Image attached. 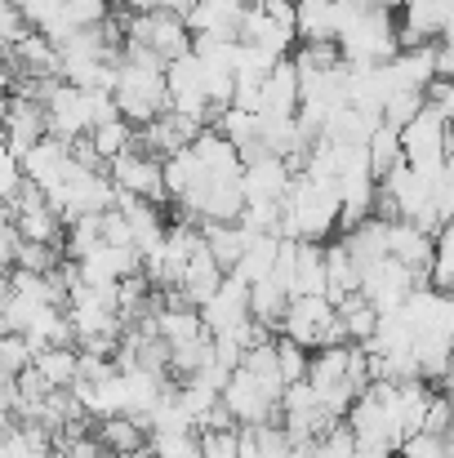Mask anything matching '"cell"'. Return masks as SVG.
<instances>
[{
  "instance_id": "cell-1",
  "label": "cell",
  "mask_w": 454,
  "mask_h": 458,
  "mask_svg": "<svg viewBox=\"0 0 454 458\" xmlns=\"http://www.w3.org/2000/svg\"><path fill=\"white\" fill-rule=\"evenodd\" d=\"M116 112H121V121H130L134 130H143V125H151L156 116L169 112L165 63H156L151 54L125 45L121 67H116Z\"/></svg>"
},
{
  "instance_id": "cell-2",
  "label": "cell",
  "mask_w": 454,
  "mask_h": 458,
  "mask_svg": "<svg viewBox=\"0 0 454 458\" xmlns=\"http://www.w3.org/2000/svg\"><path fill=\"white\" fill-rule=\"evenodd\" d=\"M338 232V191L321 187L312 178H295L286 200H281V236L286 241H307L321 245L325 236Z\"/></svg>"
},
{
  "instance_id": "cell-3",
  "label": "cell",
  "mask_w": 454,
  "mask_h": 458,
  "mask_svg": "<svg viewBox=\"0 0 454 458\" xmlns=\"http://www.w3.org/2000/svg\"><path fill=\"white\" fill-rule=\"evenodd\" d=\"M334 49H338V58H343L347 67H383V63H392V58L401 54L397 18L383 13V9H365V4H361V9L343 22Z\"/></svg>"
},
{
  "instance_id": "cell-4",
  "label": "cell",
  "mask_w": 454,
  "mask_h": 458,
  "mask_svg": "<svg viewBox=\"0 0 454 458\" xmlns=\"http://www.w3.org/2000/svg\"><path fill=\"white\" fill-rule=\"evenodd\" d=\"M125 45L130 49H143L156 63H174L183 54H192V31L183 22V13H169V9H148V13H130L125 18Z\"/></svg>"
},
{
  "instance_id": "cell-5",
  "label": "cell",
  "mask_w": 454,
  "mask_h": 458,
  "mask_svg": "<svg viewBox=\"0 0 454 458\" xmlns=\"http://www.w3.org/2000/svg\"><path fill=\"white\" fill-rule=\"evenodd\" d=\"M450 148H454V125L446 116H437L433 107H424V112L401 130V156H406V165H410L419 178L441 174L446 160H450Z\"/></svg>"
},
{
  "instance_id": "cell-6",
  "label": "cell",
  "mask_w": 454,
  "mask_h": 458,
  "mask_svg": "<svg viewBox=\"0 0 454 458\" xmlns=\"http://www.w3.org/2000/svg\"><path fill=\"white\" fill-rule=\"evenodd\" d=\"M281 338L299 343L307 352H321V347H343L347 334L338 325V311L330 299H290L286 307V320H281Z\"/></svg>"
},
{
  "instance_id": "cell-7",
  "label": "cell",
  "mask_w": 454,
  "mask_h": 458,
  "mask_svg": "<svg viewBox=\"0 0 454 458\" xmlns=\"http://www.w3.org/2000/svg\"><path fill=\"white\" fill-rule=\"evenodd\" d=\"M419 281H424V276H415L406 263L379 259L374 267L361 272V299L374 307L379 316H388V311H401V307H406V299L419 290Z\"/></svg>"
},
{
  "instance_id": "cell-8",
  "label": "cell",
  "mask_w": 454,
  "mask_h": 458,
  "mask_svg": "<svg viewBox=\"0 0 454 458\" xmlns=\"http://www.w3.org/2000/svg\"><path fill=\"white\" fill-rule=\"evenodd\" d=\"M165 89H169V112L196 116L201 125L205 121H218V112L205 98V72H201V58L196 54H183V58H174L165 67Z\"/></svg>"
},
{
  "instance_id": "cell-9",
  "label": "cell",
  "mask_w": 454,
  "mask_h": 458,
  "mask_svg": "<svg viewBox=\"0 0 454 458\" xmlns=\"http://www.w3.org/2000/svg\"><path fill=\"white\" fill-rule=\"evenodd\" d=\"M45 121H49V139H58L67 148L81 143V139H90V130H94V121H90V94L63 81L54 89V98L45 103Z\"/></svg>"
},
{
  "instance_id": "cell-10",
  "label": "cell",
  "mask_w": 454,
  "mask_h": 458,
  "mask_svg": "<svg viewBox=\"0 0 454 458\" xmlns=\"http://www.w3.org/2000/svg\"><path fill=\"white\" fill-rule=\"evenodd\" d=\"M107 178H112V187L116 191H125V196H134V200H165V174H160V160L148 152H125L116 156L112 165H107Z\"/></svg>"
},
{
  "instance_id": "cell-11",
  "label": "cell",
  "mask_w": 454,
  "mask_h": 458,
  "mask_svg": "<svg viewBox=\"0 0 454 458\" xmlns=\"http://www.w3.org/2000/svg\"><path fill=\"white\" fill-rule=\"evenodd\" d=\"M450 18H454V0H406L401 4V22H397L401 49L437 45Z\"/></svg>"
},
{
  "instance_id": "cell-12",
  "label": "cell",
  "mask_w": 454,
  "mask_h": 458,
  "mask_svg": "<svg viewBox=\"0 0 454 458\" xmlns=\"http://www.w3.org/2000/svg\"><path fill=\"white\" fill-rule=\"evenodd\" d=\"M290 182H295V169L281 156H259V160H245L241 165L245 205H281L286 191H290Z\"/></svg>"
},
{
  "instance_id": "cell-13",
  "label": "cell",
  "mask_w": 454,
  "mask_h": 458,
  "mask_svg": "<svg viewBox=\"0 0 454 458\" xmlns=\"http://www.w3.org/2000/svg\"><path fill=\"white\" fill-rule=\"evenodd\" d=\"M250 320V285L241 281V276H223V285H218V294L210 299V303L201 307V325H205V334H232V329H241Z\"/></svg>"
},
{
  "instance_id": "cell-14",
  "label": "cell",
  "mask_w": 454,
  "mask_h": 458,
  "mask_svg": "<svg viewBox=\"0 0 454 458\" xmlns=\"http://www.w3.org/2000/svg\"><path fill=\"white\" fill-rule=\"evenodd\" d=\"M223 405H227V414H232L236 428H263V423L272 419V410H277V401H272V396L259 387V378H250L245 369H236V374L227 378Z\"/></svg>"
},
{
  "instance_id": "cell-15",
  "label": "cell",
  "mask_w": 454,
  "mask_h": 458,
  "mask_svg": "<svg viewBox=\"0 0 454 458\" xmlns=\"http://www.w3.org/2000/svg\"><path fill=\"white\" fill-rule=\"evenodd\" d=\"M22 178H27L31 187H40V191L67 182V178H72V148L58 143V139H40L31 152L22 156Z\"/></svg>"
},
{
  "instance_id": "cell-16",
  "label": "cell",
  "mask_w": 454,
  "mask_h": 458,
  "mask_svg": "<svg viewBox=\"0 0 454 458\" xmlns=\"http://www.w3.org/2000/svg\"><path fill=\"white\" fill-rule=\"evenodd\" d=\"M259 116L263 121H290V116H299V72H295V58H281L272 67V76L263 81Z\"/></svg>"
},
{
  "instance_id": "cell-17",
  "label": "cell",
  "mask_w": 454,
  "mask_h": 458,
  "mask_svg": "<svg viewBox=\"0 0 454 458\" xmlns=\"http://www.w3.org/2000/svg\"><path fill=\"white\" fill-rule=\"evenodd\" d=\"M388 259H397V263H406L415 276H424V272L433 267V259H437V236H428V232H419L415 223L397 218V223H388Z\"/></svg>"
},
{
  "instance_id": "cell-18",
  "label": "cell",
  "mask_w": 454,
  "mask_h": 458,
  "mask_svg": "<svg viewBox=\"0 0 454 458\" xmlns=\"http://www.w3.org/2000/svg\"><path fill=\"white\" fill-rule=\"evenodd\" d=\"M325 294H330V285H325V250L299 241L295 276H290V299H325Z\"/></svg>"
},
{
  "instance_id": "cell-19",
  "label": "cell",
  "mask_w": 454,
  "mask_h": 458,
  "mask_svg": "<svg viewBox=\"0 0 454 458\" xmlns=\"http://www.w3.org/2000/svg\"><path fill=\"white\" fill-rule=\"evenodd\" d=\"M201 236H205V245H210V254L223 272H232L254 241V232H245L241 223H201Z\"/></svg>"
},
{
  "instance_id": "cell-20",
  "label": "cell",
  "mask_w": 454,
  "mask_h": 458,
  "mask_svg": "<svg viewBox=\"0 0 454 458\" xmlns=\"http://www.w3.org/2000/svg\"><path fill=\"white\" fill-rule=\"evenodd\" d=\"M277 259H281V236H254L241 263L232 267V276H241L245 285H263L277 276Z\"/></svg>"
},
{
  "instance_id": "cell-21",
  "label": "cell",
  "mask_w": 454,
  "mask_h": 458,
  "mask_svg": "<svg viewBox=\"0 0 454 458\" xmlns=\"http://www.w3.org/2000/svg\"><path fill=\"white\" fill-rule=\"evenodd\" d=\"M99 445L107 450V454H139V450H148V428L143 423H134L130 414H116V419H103L99 423Z\"/></svg>"
},
{
  "instance_id": "cell-22",
  "label": "cell",
  "mask_w": 454,
  "mask_h": 458,
  "mask_svg": "<svg viewBox=\"0 0 454 458\" xmlns=\"http://www.w3.org/2000/svg\"><path fill=\"white\" fill-rule=\"evenodd\" d=\"M325 285H330V303H338V299H347V294H361V267L352 263V254L334 241L330 250H325Z\"/></svg>"
},
{
  "instance_id": "cell-23",
  "label": "cell",
  "mask_w": 454,
  "mask_h": 458,
  "mask_svg": "<svg viewBox=\"0 0 454 458\" xmlns=\"http://www.w3.org/2000/svg\"><path fill=\"white\" fill-rule=\"evenodd\" d=\"M334 311H338V325H343V334H347V343H352V347H365V343L374 338V329H379V311L365 303L361 294L338 299Z\"/></svg>"
},
{
  "instance_id": "cell-24",
  "label": "cell",
  "mask_w": 454,
  "mask_h": 458,
  "mask_svg": "<svg viewBox=\"0 0 454 458\" xmlns=\"http://www.w3.org/2000/svg\"><path fill=\"white\" fill-rule=\"evenodd\" d=\"M31 365H36V374H40L54 392H67V387L76 383V374H81V352H76V347H45Z\"/></svg>"
},
{
  "instance_id": "cell-25",
  "label": "cell",
  "mask_w": 454,
  "mask_h": 458,
  "mask_svg": "<svg viewBox=\"0 0 454 458\" xmlns=\"http://www.w3.org/2000/svg\"><path fill=\"white\" fill-rule=\"evenodd\" d=\"M90 148L99 152V160L103 165H112L116 156H125V152H134L139 148V134H134V125L130 121H103V125H94L90 130Z\"/></svg>"
},
{
  "instance_id": "cell-26",
  "label": "cell",
  "mask_w": 454,
  "mask_h": 458,
  "mask_svg": "<svg viewBox=\"0 0 454 458\" xmlns=\"http://www.w3.org/2000/svg\"><path fill=\"white\" fill-rule=\"evenodd\" d=\"M286 307H290V294L277 285V281H263V285H250V316L268 329H281L286 320Z\"/></svg>"
},
{
  "instance_id": "cell-27",
  "label": "cell",
  "mask_w": 454,
  "mask_h": 458,
  "mask_svg": "<svg viewBox=\"0 0 454 458\" xmlns=\"http://www.w3.org/2000/svg\"><path fill=\"white\" fill-rule=\"evenodd\" d=\"M370 169H374V178H383L388 169H397L406 156H401V134L397 130H388V125H379L374 130V139H370Z\"/></svg>"
},
{
  "instance_id": "cell-28",
  "label": "cell",
  "mask_w": 454,
  "mask_h": 458,
  "mask_svg": "<svg viewBox=\"0 0 454 458\" xmlns=\"http://www.w3.org/2000/svg\"><path fill=\"white\" fill-rule=\"evenodd\" d=\"M424 107H428L424 89H397V94L388 98V107H383V125L401 134V130H406V125H410V121L424 112Z\"/></svg>"
},
{
  "instance_id": "cell-29",
  "label": "cell",
  "mask_w": 454,
  "mask_h": 458,
  "mask_svg": "<svg viewBox=\"0 0 454 458\" xmlns=\"http://www.w3.org/2000/svg\"><path fill=\"white\" fill-rule=\"evenodd\" d=\"M58 263H63V259H58V250H54V245H31V241H18V250H13V267H18V272L49 276Z\"/></svg>"
},
{
  "instance_id": "cell-30",
  "label": "cell",
  "mask_w": 454,
  "mask_h": 458,
  "mask_svg": "<svg viewBox=\"0 0 454 458\" xmlns=\"http://www.w3.org/2000/svg\"><path fill=\"white\" fill-rule=\"evenodd\" d=\"M31 360H36V352L22 334H0V374L18 378L22 369H31Z\"/></svg>"
},
{
  "instance_id": "cell-31",
  "label": "cell",
  "mask_w": 454,
  "mask_h": 458,
  "mask_svg": "<svg viewBox=\"0 0 454 458\" xmlns=\"http://www.w3.org/2000/svg\"><path fill=\"white\" fill-rule=\"evenodd\" d=\"M307 347L299 343H290V338H277V369H281V378H286V387H295L307 378Z\"/></svg>"
},
{
  "instance_id": "cell-32",
  "label": "cell",
  "mask_w": 454,
  "mask_h": 458,
  "mask_svg": "<svg viewBox=\"0 0 454 458\" xmlns=\"http://www.w3.org/2000/svg\"><path fill=\"white\" fill-rule=\"evenodd\" d=\"M151 458H205L201 454V437L196 432H178V437H151Z\"/></svg>"
},
{
  "instance_id": "cell-33",
  "label": "cell",
  "mask_w": 454,
  "mask_h": 458,
  "mask_svg": "<svg viewBox=\"0 0 454 458\" xmlns=\"http://www.w3.org/2000/svg\"><path fill=\"white\" fill-rule=\"evenodd\" d=\"M205 458H241V428H218V432H196Z\"/></svg>"
},
{
  "instance_id": "cell-34",
  "label": "cell",
  "mask_w": 454,
  "mask_h": 458,
  "mask_svg": "<svg viewBox=\"0 0 454 458\" xmlns=\"http://www.w3.org/2000/svg\"><path fill=\"white\" fill-rule=\"evenodd\" d=\"M312 458H356V437L347 428H330L316 445H312Z\"/></svg>"
},
{
  "instance_id": "cell-35",
  "label": "cell",
  "mask_w": 454,
  "mask_h": 458,
  "mask_svg": "<svg viewBox=\"0 0 454 458\" xmlns=\"http://www.w3.org/2000/svg\"><path fill=\"white\" fill-rule=\"evenodd\" d=\"M22 182H27V178H22V160L4 148V152H0V200L13 205V196L22 191Z\"/></svg>"
},
{
  "instance_id": "cell-36",
  "label": "cell",
  "mask_w": 454,
  "mask_h": 458,
  "mask_svg": "<svg viewBox=\"0 0 454 458\" xmlns=\"http://www.w3.org/2000/svg\"><path fill=\"white\" fill-rule=\"evenodd\" d=\"M103 245H116V250H134V232H130V223H125V214L112 205L107 214H103ZM143 259V254H139Z\"/></svg>"
},
{
  "instance_id": "cell-37",
  "label": "cell",
  "mask_w": 454,
  "mask_h": 458,
  "mask_svg": "<svg viewBox=\"0 0 454 458\" xmlns=\"http://www.w3.org/2000/svg\"><path fill=\"white\" fill-rule=\"evenodd\" d=\"M450 410H454L450 396H433L428 419H424V437H450Z\"/></svg>"
},
{
  "instance_id": "cell-38",
  "label": "cell",
  "mask_w": 454,
  "mask_h": 458,
  "mask_svg": "<svg viewBox=\"0 0 454 458\" xmlns=\"http://www.w3.org/2000/svg\"><path fill=\"white\" fill-rule=\"evenodd\" d=\"M424 98H428V107H433L437 116H446L454 125V81H433V85L424 89Z\"/></svg>"
},
{
  "instance_id": "cell-39",
  "label": "cell",
  "mask_w": 454,
  "mask_h": 458,
  "mask_svg": "<svg viewBox=\"0 0 454 458\" xmlns=\"http://www.w3.org/2000/svg\"><path fill=\"white\" fill-rule=\"evenodd\" d=\"M13 250H18V232H13V223H0V276H9Z\"/></svg>"
},
{
  "instance_id": "cell-40",
  "label": "cell",
  "mask_w": 454,
  "mask_h": 458,
  "mask_svg": "<svg viewBox=\"0 0 454 458\" xmlns=\"http://www.w3.org/2000/svg\"><path fill=\"white\" fill-rule=\"evenodd\" d=\"M205 4H214V9H227V13H245L254 0H205Z\"/></svg>"
},
{
  "instance_id": "cell-41",
  "label": "cell",
  "mask_w": 454,
  "mask_h": 458,
  "mask_svg": "<svg viewBox=\"0 0 454 458\" xmlns=\"http://www.w3.org/2000/svg\"><path fill=\"white\" fill-rule=\"evenodd\" d=\"M365 9H383V13H392V9H401L406 0H361Z\"/></svg>"
},
{
  "instance_id": "cell-42",
  "label": "cell",
  "mask_w": 454,
  "mask_h": 458,
  "mask_svg": "<svg viewBox=\"0 0 454 458\" xmlns=\"http://www.w3.org/2000/svg\"><path fill=\"white\" fill-rule=\"evenodd\" d=\"M441 45H446V49H454V18L446 22V31H441Z\"/></svg>"
},
{
  "instance_id": "cell-43",
  "label": "cell",
  "mask_w": 454,
  "mask_h": 458,
  "mask_svg": "<svg viewBox=\"0 0 454 458\" xmlns=\"http://www.w3.org/2000/svg\"><path fill=\"white\" fill-rule=\"evenodd\" d=\"M9 121V94H0V125Z\"/></svg>"
},
{
  "instance_id": "cell-44",
  "label": "cell",
  "mask_w": 454,
  "mask_h": 458,
  "mask_svg": "<svg viewBox=\"0 0 454 458\" xmlns=\"http://www.w3.org/2000/svg\"><path fill=\"white\" fill-rule=\"evenodd\" d=\"M4 148H9V130L0 125V152H4Z\"/></svg>"
},
{
  "instance_id": "cell-45",
  "label": "cell",
  "mask_w": 454,
  "mask_h": 458,
  "mask_svg": "<svg viewBox=\"0 0 454 458\" xmlns=\"http://www.w3.org/2000/svg\"><path fill=\"white\" fill-rule=\"evenodd\" d=\"M0 9H9V0H0Z\"/></svg>"
}]
</instances>
